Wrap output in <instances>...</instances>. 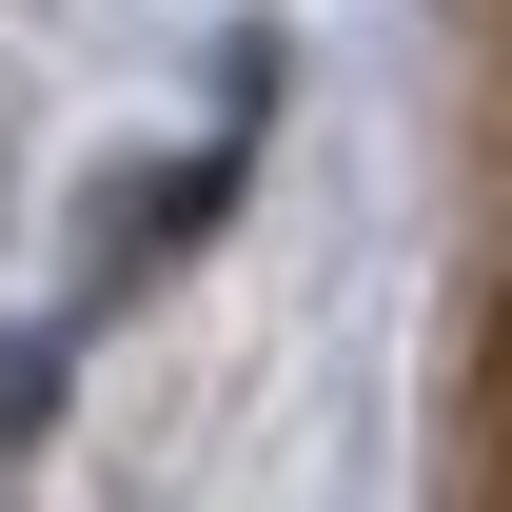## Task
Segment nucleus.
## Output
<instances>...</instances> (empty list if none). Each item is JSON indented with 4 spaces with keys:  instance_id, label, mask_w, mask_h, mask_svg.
<instances>
[{
    "instance_id": "obj_1",
    "label": "nucleus",
    "mask_w": 512,
    "mask_h": 512,
    "mask_svg": "<svg viewBox=\"0 0 512 512\" xmlns=\"http://www.w3.org/2000/svg\"><path fill=\"white\" fill-rule=\"evenodd\" d=\"M217 197H237V158H178V178H138V217H119V256H99V276H119V296H138V276H178Z\"/></svg>"
}]
</instances>
